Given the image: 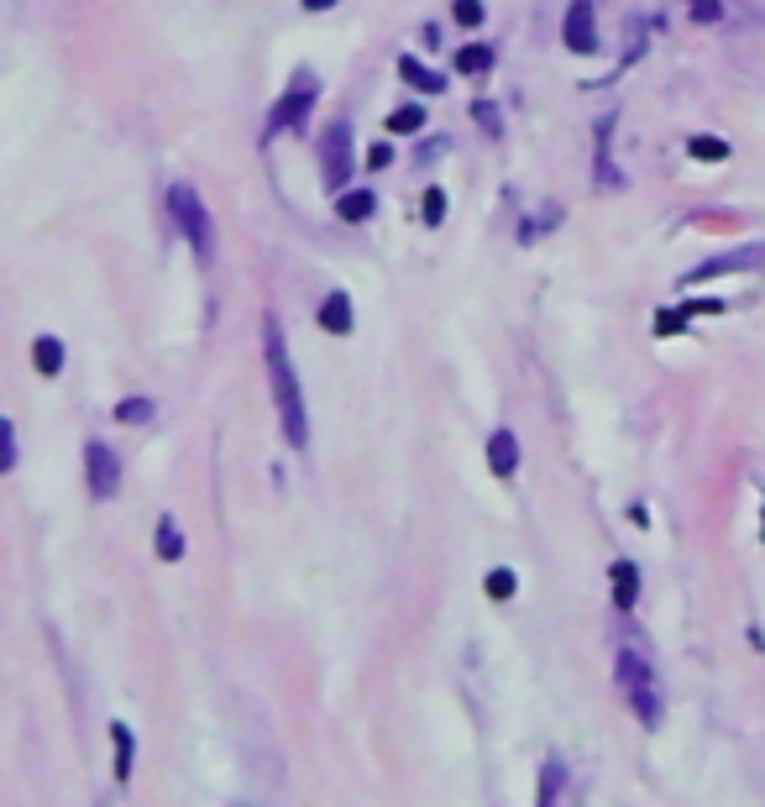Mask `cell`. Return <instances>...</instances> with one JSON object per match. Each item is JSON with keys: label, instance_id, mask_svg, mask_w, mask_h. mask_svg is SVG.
I'll use <instances>...</instances> for the list:
<instances>
[{"label": "cell", "instance_id": "obj_1", "mask_svg": "<svg viewBox=\"0 0 765 807\" xmlns=\"http://www.w3.org/2000/svg\"><path fill=\"white\" fill-rule=\"evenodd\" d=\"M262 352H268V378H273V399H279L283 436H289L294 451H304V446H310V415H304L300 373H294V363H289V346H283V331H279L273 315L262 321Z\"/></svg>", "mask_w": 765, "mask_h": 807}, {"label": "cell", "instance_id": "obj_2", "mask_svg": "<svg viewBox=\"0 0 765 807\" xmlns=\"http://www.w3.org/2000/svg\"><path fill=\"white\" fill-rule=\"evenodd\" d=\"M619 687H625L629 708H635V719H640L645 729L661 724V687H656V671H650V661H645L640 650H619Z\"/></svg>", "mask_w": 765, "mask_h": 807}, {"label": "cell", "instance_id": "obj_3", "mask_svg": "<svg viewBox=\"0 0 765 807\" xmlns=\"http://www.w3.org/2000/svg\"><path fill=\"white\" fill-rule=\"evenodd\" d=\"M321 179L331 195H342L352 179V126L346 122H331V132L321 137Z\"/></svg>", "mask_w": 765, "mask_h": 807}, {"label": "cell", "instance_id": "obj_4", "mask_svg": "<svg viewBox=\"0 0 765 807\" xmlns=\"http://www.w3.org/2000/svg\"><path fill=\"white\" fill-rule=\"evenodd\" d=\"M168 210H174V221H179V231L189 237V247L200 252V258H210V216H205V205H200V195L195 189H168Z\"/></svg>", "mask_w": 765, "mask_h": 807}, {"label": "cell", "instance_id": "obj_5", "mask_svg": "<svg viewBox=\"0 0 765 807\" xmlns=\"http://www.w3.org/2000/svg\"><path fill=\"white\" fill-rule=\"evenodd\" d=\"M724 273H765V242L734 247V252H719L687 273V283H708V279H724Z\"/></svg>", "mask_w": 765, "mask_h": 807}, {"label": "cell", "instance_id": "obj_6", "mask_svg": "<svg viewBox=\"0 0 765 807\" xmlns=\"http://www.w3.org/2000/svg\"><path fill=\"white\" fill-rule=\"evenodd\" d=\"M315 95H321V90H315V80H310V74H300V80H294L279 95V105H273V132H304Z\"/></svg>", "mask_w": 765, "mask_h": 807}, {"label": "cell", "instance_id": "obj_7", "mask_svg": "<svg viewBox=\"0 0 765 807\" xmlns=\"http://www.w3.org/2000/svg\"><path fill=\"white\" fill-rule=\"evenodd\" d=\"M84 467H90V493H95V499H116V488H122V462H116V451L105 441H90L84 446Z\"/></svg>", "mask_w": 765, "mask_h": 807}, {"label": "cell", "instance_id": "obj_8", "mask_svg": "<svg viewBox=\"0 0 765 807\" xmlns=\"http://www.w3.org/2000/svg\"><path fill=\"white\" fill-rule=\"evenodd\" d=\"M562 38L572 53H598V32H593V6H587V0H572V6H566Z\"/></svg>", "mask_w": 765, "mask_h": 807}, {"label": "cell", "instance_id": "obj_9", "mask_svg": "<svg viewBox=\"0 0 765 807\" xmlns=\"http://www.w3.org/2000/svg\"><path fill=\"white\" fill-rule=\"evenodd\" d=\"M488 467H493L499 478H514V472H520V441H514V430H493V436H488Z\"/></svg>", "mask_w": 765, "mask_h": 807}, {"label": "cell", "instance_id": "obj_10", "mask_svg": "<svg viewBox=\"0 0 765 807\" xmlns=\"http://www.w3.org/2000/svg\"><path fill=\"white\" fill-rule=\"evenodd\" d=\"M373 210H378V195H373V189H342V195H336V216H342L346 226L373 221Z\"/></svg>", "mask_w": 765, "mask_h": 807}, {"label": "cell", "instance_id": "obj_11", "mask_svg": "<svg viewBox=\"0 0 765 807\" xmlns=\"http://www.w3.org/2000/svg\"><path fill=\"white\" fill-rule=\"evenodd\" d=\"M608 577H614V604H619V608L640 604V566H635V562H614Z\"/></svg>", "mask_w": 765, "mask_h": 807}, {"label": "cell", "instance_id": "obj_12", "mask_svg": "<svg viewBox=\"0 0 765 807\" xmlns=\"http://www.w3.org/2000/svg\"><path fill=\"white\" fill-rule=\"evenodd\" d=\"M321 331H331V336H346V331H352V300H346L342 289L321 304Z\"/></svg>", "mask_w": 765, "mask_h": 807}, {"label": "cell", "instance_id": "obj_13", "mask_svg": "<svg viewBox=\"0 0 765 807\" xmlns=\"http://www.w3.org/2000/svg\"><path fill=\"white\" fill-rule=\"evenodd\" d=\"M32 367H38L42 378H59L63 373V342L59 336H38V342H32Z\"/></svg>", "mask_w": 765, "mask_h": 807}, {"label": "cell", "instance_id": "obj_14", "mask_svg": "<svg viewBox=\"0 0 765 807\" xmlns=\"http://www.w3.org/2000/svg\"><path fill=\"white\" fill-rule=\"evenodd\" d=\"M562 787H566V766H562V761H545V766H541V792H535V807H556V803H562Z\"/></svg>", "mask_w": 765, "mask_h": 807}, {"label": "cell", "instance_id": "obj_15", "mask_svg": "<svg viewBox=\"0 0 765 807\" xmlns=\"http://www.w3.org/2000/svg\"><path fill=\"white\" fill-rule=\"evenodd\" d=\"M111 745H116V782H132V755H137V740L126 724H111Z\"/></svg>", "mask_w": 765, "mask_h": 807}, {"label": "cell", "instance_id": "obj_16", "mask_svg": "<svg viewBox=\"0 0 765 807\" xmlns=\"http://www.w3.org/2000/svg\"><path fill=\"white\" fill-rule=\"evenodd\" d=\"M399 74L415 84L420 95H441V90H446L441 74H430V69H425V63H415V59H399Z\"/></svg>", "mask_w": 765, "mask_h": 807}, {"label": "cell", "instance_id": "obj_17", "mask_svg": "<svg viewBox=\"0 0 765 807\" xmlns=\"http://www.w3.org/2000/svg\"><path fill=\"white\" fill-rule=\"evenodd\" d=\"M457 69H462V74H488V69H493V48H488V42L462 48V53H457Z\"/></svg>", "mask_w": 765, "mask_h": 807}, {"label": "cell", "instance_id": "obj_18", "mask_svg": "<svg viewBox=\"0 0 765 807\" xmlns=\"http://www.w3.org/2000/svg\"><path fill=\"white\" fill-rule=\"evenodd\" d=\"M158 556H163V562H179V556H184V535H179L174 520H163V525H158Z\"/></svg>", "mask_w": 765, "mask_h": 807}, {"label": "cell", "instance_id": "obj_19", "mask_svg": "<svg viewBox=\"0 0 765 807\" xmlns=\"http://www.w3.org/2000/svg\"><path fill=\"white\" fill-rule=\"evenodd\" d=\"M687 153H692V158H703V163H724L729 158V142H719V137H692V142H687Z\"/></svg>", "mask_w": 765, "mask_h": 807}, {"label": "cell", "instance_id": "obj_20", "mask_svg": "<svg viewBox=\"0 0 765 807\" xmlns=\"http://www.w3.org/2000/svg\"><path fill=\"white\" fill-rule=\"evenodd\" d=\"M420 126H425V111H420V105H404V111H394V116H388V132H399V137L420 132Z\"/></svg>", "mask_w": 765, "mask_h": 807}, {"label": "cell", "instance_id": "obj_21", "mask_svg": "<svg viewBox=\"0 0 765 807\" xmlns=\"http://www.w3.org/2000/svg\"><path fill=\"white\" fill-rule=\"evenodd\" d=\"M116 420H122V425L153 420V399H126V404H116Z\"/></svg>", "mask_w": 765, "mask_h": 807}, {"label": "cell", "instance_id": "obj_22", "mask_svg": "<svg viewBox=\"0 0 765 807\" xmlns=\"http://www.w3.org/2000/svg\"><path fill=\"white\" fill-rule=\"evenodd\" d=\"M488 598H499V604H504V598H514V572H509V566H499V572H488Z\"/></svg>", "mask_w": 765, "mask_h": 807}, {"label": "cell", "instance_id": "obj_23", "mask_svg": "<svg viewBox=\"0 0 765 807\" xmlns=\"http://www.w3.org/2000/svg\"><path fill=\"white\" fill-rule=\"evenodd\" d=\"M11 467H17V430L0 415V472H11Z\"/></svg>", "mask_w": 765, "mask_h": 807}, {"label": "cell", "instance_id": "obj_24", "mask_svg": "<svg viewBox=\"0 0 765 807\" xmlns=\"http://www.w3.org/2000/svg\"><path fill=\"white\" fill-rule=\"evenodd\" d=\"M687 6H692V21H698V27H719V21H724V6H719V0H687Z\"/></svg>", "mask_w": 765, "mask_h": 807}, {"label": "cell", "instance_id": "obj_25", "mask_svg": "<svg viewBox=\"0 0 765 807\" xmlns=\"http://www.w3.org/2000/svg\"><path fill=\"white\" fill-rule=\"evenodd\" d=\"M446 221V189H425V226Z\"/></svg>", "mask_w": 765, "mask_h": 807}, {"label": "cell", "instance_id": "obj_26", "mask_svg": "<svg viewBox=\"0 0 765 807\" xmlns=\"http://www.w3.org/2000/svg\"><path fill=\"white\" fill-rule=\"evenodd\" d=\"M472 116L483 122V132H504V116H499V105H493V101H478V105H472Z\"/></svg>", "mask_w": 765, "mask_h": 807}, {"label": "cell", "instance_id": "obj_27", "mask_svg": "<svg viewBox=\"0 0 765 807\" xmlns=\"http://www.w3.org/2000/svg\"><path fill=\"white\" fill-rule=\"evenodd\" d=\"M451 17L462 21V27H478V21H483V0H457V6H451Z\"/></svg>", "mask_w": 765, "mask_h": 807}, {"label": "cell", "instance_id": "obj_28", "mask_svg": "<svg viewBox=\"0 0 765 807\" xmlns=\"http://www.w3.org/2000/svg\"><path fill=\"white\" fill-rule=\"evenodd\" d=\"M388 158H394V147H388V142H378V147L367 153V163H373V168H388Z\"/></svg>", "mask_w": 765, "mask_h": 807}, {"label": "cell", "instance_id": "obj_29", "mask_svg": "<svg viewBox=\"0 0 765 807\" xmlns=\"http://www.w3.org/2000/svg\"><path fill=\"white\" fill-rule=\"evenodd\" d=\"M304 11H331V6H336V0H300Z\"/></svg>", "mask_w": 765, "mask_h": 807}, {"label": "cell", "instance_id": "obj_30", "mask_svg": "<svg viewBox=\"0 0 765 807\" xmlns=\"http://www.w3.org/2000/svg\"><path fill=\"white\" fill-rule=\"evenodd\" d=\"M761 520H765V514H761Z\"/></svg>", "mask_w": 765, "mask_h": 807}]
</instances>
